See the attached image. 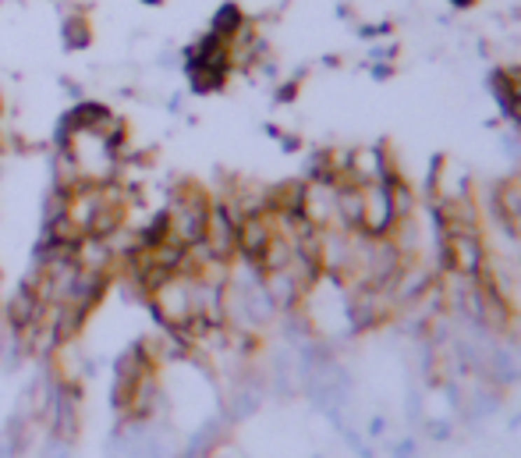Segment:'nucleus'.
Segmentation results:
<instances>
[{
    "instance_id": "7ed1b4c3",
    "label": "nucleus",
    "mask_w": 521,
    "mask_h": 458,
    "mask_svg": "<svg viewBox=\"0 0 521 458\" xmlns=\"http://www.w3.org/2000/svg\"><path fill=\"white\" fill-rule=\"evenodd\" d=\"M493 206H496L500 224H503L507 231L521 242V175H514V178H507V182L496 185V192H493Z\"/></svg>"
},
{
    "instance_id": "f03ea898",
    "label": "nucleus",
    "mask_w": 521,
    "mask_h": 458,
    "mask_svg": "<svg viewBox=\"0 0 521 458\" xmlns=\"http://www.w3.org/2000/svg\"><path fill=\"white\" fill-rule=\"evenodd\" d=\"M362 210H359V235L366 238H387L394 231V203H390V185L387 182H366L359 185Z\"/></svg>"
},
{
    "instance_id": "20e7f679",
    "label": "nucleus",
    "mask_w": 521,
    "mask_h": 458,
    "mask_svg": "<svg viewBox=\"0 0 521 458\" xmlns=\"http://www.w3.org/2000/svg\"><path fill=\"white\" fill-rule=\"evenodd\" d=\"M64 36H68V43H71V46H82V43L89 39V25H85L82 18H71V22L64 25Z\"/></svg>"
},
{
    "instance_id": "f257e3e1",
    "label": "nucleus",
    "mask_w": 521,
    "mask_h": 458,
    "mask_svg": "<svg viewBox=\"0 0 521 458\" xmlns=\"http://www.w3.org/2000/svg\"><path fill=\"white\" fill-rule=\"evenodd\" d=\"M440 263L447 274L472 281L486 270V242L479 235V227L468 231H440Z\"/></svg>"
}]
</instances>
